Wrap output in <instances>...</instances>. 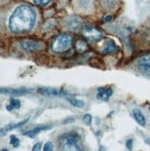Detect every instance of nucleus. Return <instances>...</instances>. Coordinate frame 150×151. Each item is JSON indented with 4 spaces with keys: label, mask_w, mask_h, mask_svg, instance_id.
I'll return each instance as SVG.
<instances>
[{
    "label": "nucleus",
    "mask_w": 150,
    "mask_h": 151,
    "mask_svg": "<svg viewBox=\"0 0 150 151\" xmlns=\"http://www.w3.org/2000/svg\"><path fill=\"white\" fill-rule=\"evenodd\" d=\"M21 45L23 50L29 51V52L38 51L42 48V45L40 43H37V42L32 41V40H25V41L22 42Z\"/></svg>",
    "instance_id": "nucleus-7"
},
{
    "label": "nucleus",
    "mask_w": 150,
    "mask_h": 151,
    "mask_svg": "<svg viewBox=\"0 0 150 151\" xmlns=\"http://www.w3.org/2000/svg\"><path fill=\"white\" fill-rule=\"evenodd\" d=\"M76 47H77L78 52H83V51L86 50L87 45H86L85 43L83 42V41H78L77 44H76Z\"/></svg>",
    "instance_id": "nucleus-17"
},
{
    "label": "nucleus",
    "mask_w": 150,
    "mask_h": 151,
    "mask_svg": "<svg viewBox=\"0 0 150 151\" xmlns=\"http://www.w3.org/2000/svg\"><path fill=\"white\" fill-rule=\"evenodd\" d=\"M80 135L75 132H70L64 134L60 137V147L65 150H79L81 149L79 147Z\"/></svg>",
    "instance_id": "nucleus-2"
},
{
    "label": "nucleus",
    "mask_w": 150,
    "mask_h": 151,
    "mask_svg": "<svg viewBox=\"0 0 150 151\" xmlns=\"http://www.w3.org/2000/svg\"><path fill=\"white\" fill-rule=\"evenodd\" d=\"M51 0H34V2L38 5V6H45L47 4H48Z\"/></svg>",
    "instance_id": "nucleus-20"
},
{
    "label": "nucleus",
    "mask_w": 150,
    "mask_h": 151,
    "mask_svg": "<svg viewBox=\"0 0 150 151\" xmlns=\"http://www.w3.org/2000/svg\"><path fill=\"white\" fill-rule=\"evenodd\" d=\"M72 38L69 35H60L52 44V50L57 53H63L71 47Z\"/></svg>",
    "instance_id": "nucleus-3"
},
{
    "label": "nucleus",
    "mask_w": 150,
    "mask_h": 151,
    "mask_svg": "<svg viewBox=\"0 0 150 151\" xmlns=\"http://www.w3.org/2000/svg\"><path fill=\"white\" fill-rule=\"evenodd\" d=\"M21 108V102L19 100L16 99V98H10L9 99V104L6 106V109L9 111H11L13 109H19Z\"/></svg>",
    "instance_id": "nucleus-16"
},
{
    "label": "nucleus",
    "mask_w": 150,
    "mask_h": 151,
    "mask_svg": "<svg viewBox=\"0 0 150 151\" xmlns=\"http://www.w3.org/2000/svg\"><path fill=\"white\" fill-rule=\"evenodd\" d=\"M138 68L143 74L150 78V54L142 57L138 60Z\"/></svg>",
    "instance_id": "nucleus-5"
},
{
    "label": "nucleus",
    "mask_w": 150,
    "mask_h": 151,
    "mask_svg": "<svg viewBox=\"0 0 150 151\" xmlns=\"http://www.w3.org/2000/svg\"><path fill=\"white\" fill-rule=\"evenodd\" d=\"M50 128H51V126H49V125L38 126V127H35L34 129H32V130H30V131H28V132L23 133V135L29 136V137H34V136H35V135H37L39 133H41L42 131L48 130V129H50Z\"/></svg>",
    "instance_id": "nucleus-12"
},
{
    "label": "nucleus",
    "mask_w": 150,
    "mask_h": 151,
    "mask_svg": "<svg viewBox=\"0 0 150 151\" xmlns=\"http://www.w3.org/2000/svg\"><path fill=\"white\" fill-rule=\"evenodd\" d=\"M120 51V47L115 44L113 40H108L105 44V47L101 50L102 54H110V53H116Z\"/></svg>",
    "instance_id": "nucleus-10"
},
{
    "label": "nucleus",
    "mask_w": 150,
    "mask_h": 151,
    "mask_svg": "<svg viewBox=\"0 0 150 151\" xmlns=\"http://www.w3.org/2000/svg\"><path fill=\"white\" fill-rule=\"evenodd\" d=\"M111 19H112L111 16H107V17L105 18V19H104V21H105V22H109L110 21H111Z\"/></svg>",
    "instance_id": "nucleus-24"
},
{
    "label": "nucleus",
    "mask_w": 150,
    "mask_h": 151,
    "mask_svg": "<svg viewBox=\"0 0 150 151\" xmlns=\"http://www.w3.org/2000/svg\"><path fill=\"white\" fill-rule=\"evenodd\" d=\"M83 35L89 42H97L102 38V32L92 26H86L83 29Z\"/></svg>",
    "instance_id": "nucleus-4"
},
{
    "label": "nucleus",
    "mask_w": 150,
    "mask_h": 151,
    "mask_svg": "<svg viewBox=\"0 0 150 151\" xmlns=\"http://www.w3.org/2000/svg\"><path fill=\"white\" fill-rule=\"evenodd\" d=\"M126 147L128 149H132V147H133V140L132 139L127 140V142H126Z\"/></svg>",
    "instance_id": "nucleus-22"
},
{
    "label": "nucleus",
    "mask_w": 150,
    "mask_h": 151,
    "mask_svg": "<svg viewBox=\"0 0 150 151\" xmlns=\"http://www.w3.org/2000/svg\"><path fill=\"white\" fill-rule=\"evenodd\" d=\"M113 94V90L110 88V87H108V88H105V87H99L98 90H97V94H96V97L98 98L99 100L101 101H108L109 98L111 97Z\"/></svg>",
    "instance_id": "nucleus-6"
},
{
    "label": "nucleus",
    "mask_w": 150,
    "mask_h": 151,
    "mask_svg": "<svg viewBox=\"0 0 150 151\" xmlns=\"http://www.w3.org/2000/svg\"><path fill=\"white\" fill-rule=\"evenodd\" d=\"M149 110H150V106H149Z\"/></svg>",
    "instance_id": "nucleus-26"
},
{
    "label": "nucleus",
    "mask_w": 150,
    "mask_h": 151,
    "mask_svg": "<svg viewBox=\"0 0 150 151\" xmlns=\"http://www.w3.org/2000/svg\"><path fill=\"white\" fill-rule=\"evenodd\" d=\"M83 121L84 123H86L87 125H90V124L92 123V117H91L90 114H85L83 118Z\"/></svg>",
    "instance_id": "nucleus-19"
},
{
    "label": "nucleus",
    "mask_w": 150,
    "mask_h": 151,
    "mask_svg": "<svg viewBox=\"0 0 150 151\" xmlns=\"http://www.w3.org/2000/svg\"><path fill=\"white\" fill-rule=\"evenodd\" d=\"M38 93L42 94L45 96H61V91L55 89V88H47V87H41L38 89Z\"/></svg>",
    "instance_id": "nucleus-11"
},
{
    "label": "nucleus",
    "mask_w": 150,
    "mask_h": 151,
    "mask_svg": "<svg viewBox=\"0 0 150 151\" xmlns=\"http://www.w3.org/2000/svg\"><path fill=\"white\" fill-rule=\"evenodd\" d=\"M32 90L26 88H18V89H11V88H1V94L10 95V96H24L26 94L31 93Z\"/></svg>",
    "instance_id": "nucleus-8"
},
{
    "label": "nucleus",
    "mask_w": 150,
    "mask_h": 151,
    "mask_svg": "<svg viewBox=\"0 0 150 151\" xmlns=\"http://www.w3.org/2000/svg\"><path fill=\"white\" fill-rule=\"evenodd\" d=\"M52 149H53V144H52L51 142H47L44 147V151H49V150H52Z\"/></svg>",
    "instance_id": "nucleus-21"
},
{
    "label": "nucleus",
    "mask_w": 150,
    "mask_h": 151,
    "mask_svg": "<svg viewBox=\"0 0 150 151\" xmlns=\"http://www.w3.org/2000/svg\"><path fill=\"white\" fill-rule=\"evenodd\" d=\"M68 27L70 30H76L78 27L81 28L82 27V22L80 21L79 18L71 17L70 18V21L68 22Z\"/></svg>",
    "instance_id": "nucleus-15"
},
{
    "label": "nucleus",
    "mask_w": 150,
    "mask_h": 151,
    "mask_svg": "<svg viewBox=\"0 0 150 151\" xmlns=\"http://www.w3.org/2000/svg\"><path fill=\"white\" fill-rule=\"evenodd\" d=\"M133 117L135 121L138 122V124H140L141 126H146V117L145 115L142 113V111L139 110V109H133Z\"/></svg>",
    "instance_id": "nucleus-13"
},
{
    "label": "nucleus",
    "mask_w": 150,
    "mask_h": 151,
    "mask_svg": "<svg viewBox=\"0 0 150 151\" xmlns=\"http://www.w3.org/2000/svg\"><path fill=\"white\" fill-rule=\"evenodd\" d=\"M35 19V10L28 5H21L12 13L9 27L11 32L16 34L28 32L34 27Z\"/></svg>",
    "instance_id": "nucleus-1"
},
{
    "label": "nucleus",
    "mask_w": 150,
    "mask_h": 151,
    "mask_svg": "<svg viewBox=\"0 0 150 151\" xmlns=\"http://www.w3.org/2000/svg\"><path fill=\"white\" fill-rule=\"evenodd\" d=\"M29 121V118H27V119H25L24 121L21 122H18V123H15V124H9V125H6L5 128L1 129V134H4L6 133H8V132H10V131L12 130H14V129H17L19 127H21L22 125H24V124L27 122Z\"/></svg>",
    "instance_id": "nucleus-14"
},
{
    "label": "nucleus",
    "mask_w": 150,
    "mask_h": 151,
    "mask_svg": "<svg viewBox=\"0 0 150 151\" xmlns=\"http://www.w3.org/2000/svg\"><path fill=\"white\" fill-rule=\"evenodd\" d=\"M41 147H42L41 143H37V144H35V145L34 146V147H32V150H40Z\"/></svg>",
    "instance_id": "nucleus-23"
},
{
    "label": "nucleus",
    "mask_w": 150,
    "mask_h": 151,
    "mask_svg": "<svg viewBox=\"0 0 150 151\" xmlns=\"http://www.w3.org/2000/svg\"><path fill=\"white\" fill-rule=\"evenodd\" d=\"M146 144H148V145H150V138L146 139Z\"/></svg>",
    "instance_id": "nucleus-25"
},
{
    "label": "nucleus",
    "mask_w": 150,
    "mask_h": 151,
    "mask_svg": "<svg viewBox=\"0 0 150 151\" xmlns=\"http://www.w3.org/2000/svg\"><path fill=\"white\" fill-rule=\"evenodd\" d=\"M10 144L12 145L13 147L17 148L19 146V139L18 137H16L15 135H11L10 136Z\"/></svg>",
    "instance_id": "nucleus-18"
},
{
    "label": "nucleus",
    "mask_w": 150,
    "mask_h": 151,
    "mask_svg": "<svg viewBox=\"0 0 150 151\" xmlns=\"http://www.w3.org/2000/svg\"><path fill=\"white\" fill-rule=\"evenodd\" d=\"M61 96H63V97H65V99L68 100L71 105H72V106H74L76 108H82L84 106V102L83 100L76 99L73 96H71L70 94L67 93L66 91L61 90Z\"/></svg>",
    "instance_id": "nucleus-9"
}]
</instances>
